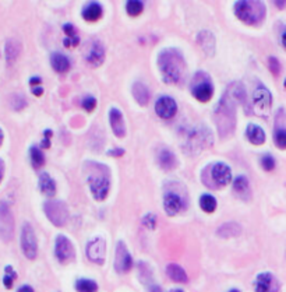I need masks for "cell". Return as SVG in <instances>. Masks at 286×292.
Masks as SVG:
<instances>
[{"label": "cell", "mask_w": 286, "mask_h": 292, "mask_svg": "<svg viewBox=\"0 0 286 292\" xmlns=\"http://www.w3.org/2000/svg\"><path fill=\"white\" fill-rule=\"evenodd\" d=\"M82 108L87 111V112H92L94 109L96 108V99L94 97H91V95H88V97H85L84 99H82Z\"/></svg>", "instance_id": "cell-38"}, {"label": "cell", "mask_w": 286, "mask_h": 292, "mask_svg": "<svg viewBox=\"0 0 286 292\" xmlns=\"http://www.w3.org/2000/svg\"><path fill=\"white\" fill-rule=\"evenodd\" d=\"M204 185L211 189H219L225 187L232 180L230 168L223 162H215V164L207 166L201 175Z\"/></svg>", "instance_id": "cell-5"}, {"label": "cell", "mask_w": 286, "mask_h": 292, "mask_svg": "<svg viewBox=\"0 0 286 292\" xmlns=\"http://www.w3.org/2000/svg\"><path fill=\"white\" fill-rule=\"evenodd\" d=\"M243 102L246 104V91L243 85L240 82H232L214 112V120L220 137H229L235 132L236 108Z\"/></svg>", "instance_id": "cell-1"}, {"label": "cell", "mask_w": 286, "mask_h": 292, "mask_svg": "<svg viewBox=\"0 0 286 292\" xmlns=\"http://www.w3.org/2000/svg\"><path fill=\"white\" fill-rule=\"evenodd\" d=\"M30 157H31V164L35 169H39L45 165V155L42 150L37 147V146H32L30 148Z\"/></svg>", "instance_id": "cell-31"}, {"label": "cell", "mask_w": 286, "mask_h": 292, "mask_svg": "<svg viewBox=\"0 0 286 292\" xmlns=\"http://www.w3.org/2000/svg\"><path fill=\"white\" fill-rule=\"evenodd\" d=\"M39 189L48 197L55 196V193H56V182L52 179L49 173L42 172L39 175Z\"/></svg>", "instance_id": "cell-24"}, {"label": "cell", "mask_w": 286, "mask_h": 292, "mask_svg": "<svg viewBox=\"0 0 286 292\" xmlns=\"http://www.w3.org/2000/svg\"><path fill=\"white\" fill-rule=\"evenodd\" d=\"M261 166L264 168V171H274V168H275V158L270 155V154H267L264 157L261 158Z\"/></svg>", "instance_id": "cell-36"}, {"label": "cell", "mask_w": 286, "mask_h": 292, "mask_svg": "<svg viewBox=\"0 0 286 292\" xmlns=\"http://www.w3.org/2000/svg\"><path fill=\"white\" fill-rule=\"evenodd\" d=\"M284 85H285V87H286V80H285V82H284Z\"/></svg>", "instance_id": "cell-51"}, {"label": "cell", "mask_w": 286, "mask_h": 292, "mask_svg": "<svg viewBox=\"0 0 286 292\" xmlns=\"http://www.w3.org/2000/svg\"><path fill=\"white\" fill-rule=\"evenodd\" d=\"M272 97L271 92L264 85H258L253 94V109L257 116L267 118L271 112Z\"/></svg>", "instance_id": "cell-8"}, {"label": "cell", "mask_w": 286, "mask_h": 292, "mask_svg": "<svg viewBox=\"0 0 286 292\" xmlns=\"http://www.w3.org/2000/svg\"><path fill=\"white\" fill-rule=\"evenodd\" d=\"M32 94H34L35 97H41V95L44 94V88H42V87H32Z\"/></svg>", "instance_id": "cell-42"}, {"label": "cell", "mask_w": 286, "mask_h": 292, "mask_svg": "<svg viewBox=\"0 0 286 292\" xmlns=\"http://www.w3.org/2000/svg\"><path fill=\"white\" fill-rule=\"evenodd\" d=\"M158 162H159V166L165 171H172L177 166L176 155L170 150L161 151V154L158 157Z\"/></svg>", "instance_id": "cell-27"}, {"label": "cell", "mask_w": 286, "mask_h": 292, "mask_svg": "<svg viewBox=\"0 0 286 292\" xmlns=\"http://www.w3.org/2000/svg\"><path fill=\"white\" fill-rule=\"evenodd\" d=\"M63 31L66 34V38L63 41V45L69 48V46H77L80 44V37L77 34V31L74 28V25L72 23H67L63 25Z\"/></svg>", "instance_id": "cell-29"}, {"label": "cell", "mask_w": 286, "mask_h": 292, "mask_svg": "<svg viewBox=\"0 0 286 292\" xmlns=\"http://www.w3.org/2000/svg\"><path fill=\"white\" fill-rule=\"evenodd\" d=\"M233 192H235L236 195L239 196L240 199H249L250 197V183L249 179L246 178V176H237L235 180H233Z\"/></svg>", "instance_id": "cell-25"}, {"label": "cell", "mask_w": 286, "mask_h": 292, "mask_svg": "<svg viewBox=\"0 0 286 292\" xmlns=\"http://www.w3.org/2000/svg\"><path fill=\"white\" fill-rule=\"evenodd\" d=\"M246 137L254 146H261V144L265 143L264 130L260 128V126H257V125H253V123L249 125L247 129H246Z\"/></svg>", "instance_id": "cell-22"}, {"label": "cell", "mask_w": 286, "mask_h": 292, "mask_svg": "<svg viewBox=\"0 0 286 292\" xmlns=\"http://www.w3.org/2000/svg\"><path fill=\"white\" fill-rule=\"evenodd\" d=\"M85 60L94 68H98L102 65L103 60H105V48L99 41H91L87 45Z\"/></svg>", "instance_id": "cell-12"}, {"label": "cell", "mask_w": 286, "mask_h": 292, "mask_svg": "<svg viewBox=\"0 0 286 292\" xmlns=\"http://www.w3.org/2000/svg\"><path fill=\"white\" fill-rule=\"evenodd\" d=\"M123 154H125L123 148H113V150L108 151V155H112V157H122Z\"/></svg>", "instance_id": "cell-41"}, {"label": "cell", "mask_w": 286, "mask_h": 292, "mask_svg": "<svg viewBox=\"0 0 286 292\" xmlns=\"http://www.w3.org/2000/svg\"><path fill=\"white\" fill-rule=\"evenodd\" d=\"M133 97L136 98V101L139 102L140 105H147L151 94H149V90H148L145 84L137 81L133 84Z\"/></svg>", "instance_id": "cell-23"}, {"label": "cell", "mask_w": 286, "mask_h": 292, "mask_svg": "<svg viewBox=\"0 0 286 292\" xmlns=\"http://www.w3.org/2000/svg\"><path fill=\"white\" fill-rule=\"evenodd\" d=\"M155 112L162 119H172L177 112V104L173 98L161 97L155 102Z\"/></svg>", "instance_id": "cell-11"}, {"label": "cell", "mask_w": 286, "mask_h": 292, "mask_svg": "<svg viewBox=\"0 0 286 292\" xmlns=\"http://www.w3.org/2000/svg\"><path fill=\"white\" fill-rule=\"evenodd\" d=\"M85 166H88V171H85V172H88V175H87V183H88L89 190H91V193H92L95 200L102 202L109 195V168L102 164L92 162V161L87 162Z\"/></svg>", "instance_id": "cell-3"}, {"label": "cell", "mask_w": 286, "mask_h": 292, "mask_svg": "<svg viewBox=\"0 0 286 292\" xmlns=\"http://www.w3.org/2000/svg\"><path fill=\"white\" fill-rule=\"evenodd\" d=\"M55 252H56V257L59 259L60 262H69V260L73 259L74 256L73 243L70 242L69 238L63 236V235H59L58 239H56V249H55Z\"/></svg>", "instance_id": "cell-15"}, {"label": "cell", "mask_w": 286, "mask_h": 292, "mask_svg": "<svg viewBox=\"0 0 286 292\" xmlns=\"http://www.w3.org/2000/svg\"><path fill=\"white\" fill-rule=\"evenodd\" d=\"M200 207L206 213L211 214L216 210V199L213 195H203L200 197Z\"/></svg>", "instance_id": "cell-32"}, {"label": "cell", "mask_w": 286, "mask_h": 292, "mask_svg": "<svg viewBox=\"0 0 286 292\" xmlns=\"http://www.w3.org/2000/svg\"><path fill=\"white\" fill-rule=\"evenodd\" d=\"M274 143L275 146L285 150L286 148V116L282 111L275 119V130H274Z\"/></svg>", "instance_id": "cell-16"}, {"label": "cell", "mask_w": 286, "mask_h": 292, "mask_svg": "<svg viewBox=\"0 0 286 292\" xmlns=\"http://www.w3.org/2000/svg\"><path fill=\"white\" fill-rule=\"evenodd\" d=\"M170 292H183V291H180V290H175V291H170Z\"/></svg>", "instance_id": "cell-50"}, {"label": "cell", "mask_w": 286, "mask_h": 292, "mask_svg": "<svg viewBox=\"0 0 286 292\" xmlns=\"http://www.w3.org/2000/svg\"><path fill=\"white\" fill-rule=\"evenodd\" d=\"M103 8L99 3L96 1H91L88 4H85L82 8V18L85 21H96L102 17Z\"/></svg>", "instance_id": "cell-20"}, {"label": "cell", "mask_w": 286, "mask_h": 292, "mask_svg": "<svg viewBox=\"0 0 286 292\" xmlns=\"http://www.w3.org/2000/svg\"><path fill=\"white\" fill-rule=\"evenodd\" d=\"M105 253H106V245L103 238H96L87 245V256L91 262L102 264L105 260Z\"/></svg>", "instance_id": "cell-14"}, {"label": "cell", "mask_w": 286, "mask_h": 292, "mask_svg": "<svg viewBox=\"0 0 286 292\" xmlns=\"http://www.w3.org/2000/svg\"><path fill=\"white\" fill-rule=\"evenodd\" d=\"M254 288H256V292H279L281 285L271 273H261L257 277Z\"/></svg>", "instance_id": "cell-13"}, {"label": "cell", "mask_w": 286, "mask_h": 292, "mask_svg": "<svg viewBox=\"0 0 286 292\" xmlns=\"http://www.w3.org/2000/svg\"><path fill=\"white\" fill-rule=\"evenodd\" d=\"M51 65H52V68H53V70H55V72H58V73H66V72L70 70V66H72L69 58L60 52L52 53Z\"/></svg>", "instance_id": "cell-21"}, {"label": "cell", "mask_w": 286, "mask_h": 292, "mask_svg": "<svg viewBox=\"0 0 286 292\" xmlns=\"http://www.w3.org/2000/svg\"><path fill=\"white\" fill-rule=\"evenodd\" d=\"M158 66L165 82L173 84L183 80L186 73V62L182 53L175 48L163 49L158 56Z\"/></svg>", "instance_id": "cell-2"}, {"label": "cell", "mask_w": 286, "mask_h": 292, "mask_svg": "<svg viewBox=\"0 0 286 292\" xmlns=\"http://www.w3.org/2000/svg\"><path fill=\"white\" fill-rule=\"evenodd\" d=\"M75 290L78 292H96L98 285L94 280H87V278H81L75 283Z\"/></svg>", "instance_id": "cell-33"}, {"label": "cell", "mask_w": 286, "mask_h": 292, "mask_svg": "<svg viewBox=\"0 0 286 292\" xmlns=\"http://www.w3.org/2000/svg\"><path fill=\"white\" fill-rule=\"evenodd\" d=\"M44 210L46 217L49 218L55 226H63L69 218V209L66 203L60 200H49L44 204Z\"/></svg>", "instance_id": "cell-7"}, {"label": "cell", "mask_w": 286, "mask_h": 292, "mask_svg": "<svg viewBox=\"0 0 286 292\" xmlns=\"http://www.w3.org/2000/svg\"><path fill=\"white\" fill-rule=\"evenodd\" d=\"M52 130L51 129H46L44 132V140L41 143V147L42 148H49L51 147V139H52Z\"/></svg>", "instance_id": "cell-39"}, {"label": "cell", "mask_w": 286, "mask_h": 292, "mask_svg": "<svg viewBox=\"0 0 286 292\" xmlns=\"http://www.w3.org/2000/svg\"><path fill=\"white\" fill-rule=\"evenodd\" d=\"M133 267V257L129 253L123 242H119L116 246V257H115V269L119 273H127Z\"/></svg>", "instance_id": "cell-10"}, {"label": "cell", "mask_w": 286, "mask_h": 292, "mask_svg": "<svg viewBox=\"0 0 286 292\" xmlns=\"http://www.w3.org/2000/svg\"><path fill=\"white\" fill-rule=\"evenodd\" d=\"M166 273H168L169 278L172 280V281H175V283H182V284H186L187 281H189V277H187V274H186V271H184L179 264H169L168 267H166Z\"/></svg>", "instance_id": "cell-28"}, {"label": "cell", "mask_w": 286, "mask_h": 292, "mask_svg": "<svg viewBox=\"0 0 286 292\" xmlns=\"http://www.w3.org/2000/svg\"><path fill=\"white\" fill-rule=\"evenodd\" d=\"M15 280H17V273L14 271V269L11 266H6L4 267V277H3V284H4V287L7 290L13 288V284H14Z\"/></svg>", "instance_id": "cell-35"}, {"label": "cell", "mask_w": 286, "mask_h": 292, "mask_svg": "<svg viewBox=\"0 0 286 292\" xmlns=\"http://www.w3.org/2000/svg\"><path fill=\"white\" fill-rule=\"evenodd\" d=\"M143 10H144V3L140 1V0H130L126 4V11L133 17H137L139 14H141Z\"/></svg>", "instance_id": "cell-34"}, {"label": "cell", "mask_w": 286, "mask_h": 292, "mask_svg": "<svg viewBox=\"0 0 286 292\" xmlns=\"http://www.w3.org/2000/svg\"><path fill=\"white\" fill-rule=\"evenodd\" d=\"M41 77H31L30 78V85L31 87H34V85H37V84H41Z\"/></svg>", "instance_id": "cell-43"}, {"label": "cell", "mask_w": 286, "mask_h": 292, "mask_svg": "<svg viewBox=\"0 0 286 292\" xmlns=\"http://www.w3.org/2000/svg\"><path fill=\"white\" fill-rule=\"evenodd\" d=\"M3 140H4V135H3V130L0 129V147H1V144H3Z\"/></svg>", "instance_id": "cell-47"}, {"label": "cell", "mask_w": 286, "mask_h": 292, "mask_svg": "<svg viewBox=\"0 0 286 292\" xmlns=\"http://www.w3.org/2000/svg\"><path fill=\"white\" fill-rule=\"evenodd\" d=\"M183 207V200L182 197L175 193V192H168L163 196V209L168 216H176L179 211Z\"/></svg>", "instance_id": "cell-18"}, {"label": "cell", "mask_w": 286, "mask_h": 292, "mask_svg": "<svg viewBox=\"0 0 286 292\" xmlns=\"http://www.w3.org/2000/svg\"><path fill=\"white\" fill-rule=\"evenodd\" d=\"M21 249L24 256L30 260H35L38 256V242L35 231L31 224L25 222L21 229Z\"/></svg>", "instance_id": "cell-9"}, {"label": "cell", "mask_w": 286, "mask_h": 292, "mask_svg": "<svg viewBox=\"0 0 286 292\" xmlns=\"http://www.w3.org/2000/svg\"><path fill=\"white\" fill-rule=\"evenodd\" d=\"M233 10L236 17L247 25H258L263 23L267 14V7L263 1H237Z\"/></svg>", "instance_id": "cell-4"}, {"label": "cell", "mask_w": 286, "mask_h": 292, "mask_svg": "<svg viewBox=\"0 0 286 292\" xmlns=\"http://www.w3.org/2000/svg\"><path fill=\"white\" fill-rule=\"evenodd\" d=\"M268 68H270V70H271V73L274 75H278L281 73V63H279V60L275 56L268 58Z\"/></svg>", "instance_id": "cell-37"}, {"label": "cell", "mask_w": 286, "mask_h": 292, "mask_svg": "<svg viewBox=\"0 0 286 292\" xmlns=\"http://www.w3.org/2000/svg\"><path fill=\"white\" fill-rule=\"evenodd\" d=\"M190 91L193 97L200 102H208L214 95L213 78L206 72H198L191 78Z\"/></svg>", "instance_id": "cell-6"}, {"label": "cell", "mask_w": 286, "mask_h": 292, "mask_svg": "<svg viewBox=\"0 0 286 292\" xmlns=\"http://www.w3.org/2000/svg\"><path fill=\"white\" fill-rule=\"evenodd\" d=\"M17 292H34V290H32V287H30V285H22Z\"/></svg>", "instance_id": "cell-44"}, {"label": "cell", "mask_w": 286, "mask_h": 292, "mask_svg": "<svg viewBox=\"0 0 286 292\" xmlns=\"http://www.w3.org/2000/svg\"><path fill=\"white\" fill-rule=\"evenodd\" d=\"M229 292H240V291H239V290H230Z\"/></svg>", "instance_id": "cell-49"}, {"label": "cell", "mask_w": 286, "mask_h": 292, "mask_svg": "<svg viewBox=\"0 0 286 292\" xmlns=\"http://www.w3.org/2000/svg\"><path fill=\"white\" fill-rule=\"evenodd\" d=\"M20 52H21V44L17 39H8L6 42V48H4L7 65H13L18 58Z\"/></svg>", "instance_id": "cell-26"}, {"label": "cell", "mask_w": 286, "mask_h": 292, "mask_svg": "<svg viewBox=\"0 0 286 292\" xmlns=\"http://www.w3.org/2000/svg\"><path fill=\"white\" fill-rule=\"evenodd\" d=\"M197 41L200 46L203 48V51L208 56H214V53H215V38H214V34H211L210 31H201L198 34Z\"/></svg>", "instance_id": "cell-19"}, {"label": "cell", "mask_w": 286, "mask_h": 292, "mask_svg": "<svg viewBox=\"0 0 286 292\" xmlns=\"http://www.w3.org/2000/svg\"><path fill=\"white\" fill-rule=\"evenodd\" d=\"M282 45L286 48V30H285V32L282 34Z\"/></svg>", "instance_id": "cell-48"}, {"label": "cell", "mask_w": 286, "mask_h": 292, "mask_svg": "<svg viewBox=\"0 0 286 292\" xmlns=\"http://www.w3.org/2000/svg\"><path fill=\"white\" fill-rule=\"evenodd\" d=\"M3 176H4V164H3V162H1V159H0V183H1Z\"/></svg>", "instance_id": "cell-45"}, {"label": "cell", "mask_w": 286, "mask_h": 292, "mask_svg": "<svg viewBox=\"0 0 286 292\" xmlns=\"http://www.w3.org/2000/svg\"><path fill=\"white\" fill-rule=\"evenodd\" d=\"M275 4H277V7L279 8L286 7V1H275Z\"/></svg>", "instance_id": "cell-46"}, {"label": "cell", "mask_w": 286, "mask_h": 292, "mask_svg": "<svg viewBox=\"0 0 286 292\" xmlns=\"http://www.w3.org/2000/svg\"><path fill=\"white\" fill-rule=\"evenodd\" d=\"M216 233L222 238H233L242 233V226L236 222H226V224L220 225Z\"/></svg>", "instance_id": "cell-30"}, {"label": "cell", "mask_w": 286, "mask_h": 292, "mask_svg": "<svg viewBox=\"0 0 286 292\" xmlns=\"http://www.w3.org/2000/svg\"><path fill=\"white\" fill-rule=\"evenodd\" d=\"M109 122L115 136L119 139H123L126 136V123L123 113L116 108H112L109 111Z\"/></svg>", "instance_id": "cell-17"}, {"label": "cell", "mask_w": 286, "mask_h": 292, "mask_svg": "<svg viewBox=\"0 0 286 292\" xmlns=\"http://www.w3.org/2000/svg\"><path fill=\"white\" fill-rule=\"evenodd\" d=\"M143 222L147 225L148 228L154 229L155 224H156V217H155V216H152V214H147L145 217L143 218Z\"/></svg>", "instance_id": "cell-40"}]
</instances>
